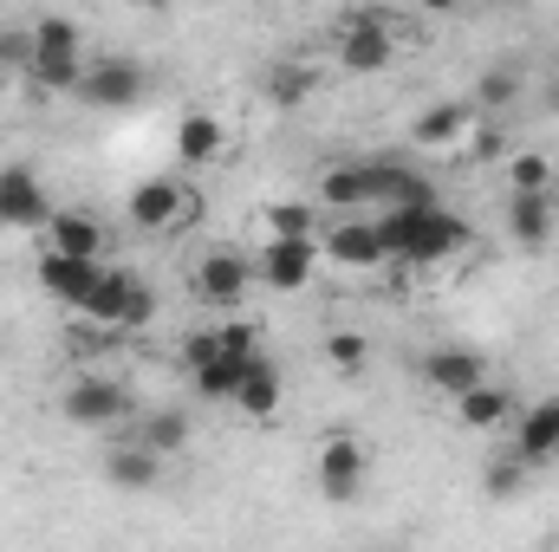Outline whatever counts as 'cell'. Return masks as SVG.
<instances>
[{
    "label": "cell",
    "mask_w": 559,
    "mask_h": 552,
    "mask_svg": "<svg viewBox=\"0 0 559 552\" xmlns=\"http://www.w3.org/2000/svg\"><path fill=\"white\" fill-rule=\"evenodd\" d=\"M378 241H384V261L442 267L449 254H462L475 241V228L462 215H449L442 202H423V208H378Z\"/></svg>",
    "instance_id": "6da1fadb"
},
{
    "label": "cell",
    "mask_w": 559,
    "mask_h": 552,
    "mask_svg": "<svg viewBox=\"0 0 559 552\" xmlns=\"http://www.w3.org/2000/svg\"><path fill=\"white\" fill-rule=\"evenodd\" d=\"M26 33H33V59H26L33 92H79V79H85V26L66 20V13H46Z\"/></svg>",
    "instance_id": "7a4b0ae2"
},
{
    "label": "cell",
    "mask_w": 559,
    "mask_h": 552,
    "mask_svg": "<svg viewBox=\"0 0 559 552\" xmlns=\"http://www.w3.org/2000/svg\"><path fill=\"white\" fill-rule=\"evenodd\" d=\"M85 319L98 325V332H111V338H124V332H143L150 319H156V286L131 267H105L98 279V292L85 299Z\"/></svg>",
    "instance_id": "3957f363"
},
{
    "label": "cell",
    "mask_w": 559,
    "mask_h": 552,
    "mask_svg": "<svg viewBox=\"0 0 559 552\" xmlns=\"http://www.w3.org/2000/svg\"><path fill=\"white\" fill-rule=\"evenodd\" d=\"M124 215L143 235H182V228H195L202 195L189 182H176V176H143L138 189H131V202H124Z\"/></svg>",
    "instance_id": "277c9868"
},
{
    "label": "cell",
    "mask_w": 559,
    "mask_h": 552,
    "mask_svg": "<svg viewBox=\"0 0 559 552\" xmlns=\"http://www.w3.org/2000/svg\"><path fill=\"white\" fill-rule=\"evenodd\" d=\"M59 410H66V422H79V429H124L138 416V397L118 377H72L66 397H59Z\"/></svg>",
    "instance_id": "5b68a950"
},
{
    "label": "cell",
    "mask_w": 559,
    "mask_h": 552,
    "mask_svg": "<svg viewBox=\"0 0 559 552\" xmlns=\"http://www.w3.org/2000/svg\"><path fill=\"white\" fill-rule=\"evenodd\" d=\"M365 475H371L365 442H358V435H325V448H319V494H325L332 507H352V501L365 494Z\"/></svg>",
    "instance_id": "8992f818"
},
{
    "label": "cell",
    "mask_w": 559,
    "mask_h": 552,
    "mask_svg": "<svg viewBox=\"0 0 559 552\" xmlns=\"http://www.w3.org/2000/svg\"><path fill=\"white\" fill-rule=\"evenodd\" d=\"M254 279H261L254 261H241V254H209V261L195 267V299L215 305V312H235V305L254 292Z\"/></svg>",
    "instance_id": "52a82bcc"
},
{
    "label": "cell",
    "mask_w": 559,
    "mask_h": 552,
    "mask_svg": "<svg viewBox=\"0 0 559 552\" xmlns=\"http://www.w3.org/2000/svg\"><path fill=\"white\" fill-rule=\"evenodd\" d=\"M79 98H85V105H98V111H131V105L143 98V65H131V59L85 65V79H79Z\"/></svg>",
    "instance_id": "ba28073f"
},
{
    "label": "cell",
    "mask_w": 559,
    "mask_h": 552,
    "mask_svg": "<svg viewBox=\"0 0 559 552\" xmlns=\"http://www.w3.org/2000/svg\"><path fill=\"white\" fill-rule=\"evenodd\" d=\"M319 267H325L319 241H267V248H261V279H267L274 292H306Z\"/></svg>",
    "instance_id": "9c48e42d"
},
{
    "label": "cell",
    "mask_w": 559,
    "mask_h": 552,
    "mask_svg": "<svg viewBox=\"0 0 559 552\" xmlns=\"http://www.w3.org/2000/svg\"><path fill=\"white\" fill-rule=\"evenodd\" d=\"M98 279H105V267H98V261L59 254V248H46V254H39V286H46L59 305H79V312H85V299L98 292Z\"/></svg>",
    "instance_id": "30bf717a"
},
{
    "label": "cell",
    "mask_w": 559,
    "mask_h": 552,
    "mask_svg": "<svg viewBox=\"0 0 559 552\" xmlns=\"http://www.w3.org/2000/svg\"><path fill=\"white\" fill-rule=\"evenodd\" d=\"M391 59H397V39L384 33L378 13H358V20L338 33V65H345V72H384Z\"/></svg>",
    "instance_id": "8fae6325"
},
{
    "label": "cell",
    "mask_w": 559,
    "mask_h": 552,
    "mask_svg": "<svg viewBox=\"0 0 559 552\" xmlns=\"http://www.w3.org/2000/svg\"><path fill=\"white\" fill-rule=\"evenodd\" d=\"M319 254H325L332 267H352V274H365V267H384L378 221H332V228L319 235Z\"/></svg>",
    "instance_id": "7c38bea8"
},
{
    "label": "cell",
    "mask_w": 559,
    "mask_h": 552,
    "mask_svg": "<svg viewBox=\"0 0 559 552\" xmlns=\"http://www.w3.org/2000/svg\"><path fill=\"white\" fill-rule=\"evenodd\" d=\"M423 377H429L436 397H462V391L488 384V358L468 351V345H436V351L423 358Z\"/></svg>",
    "instance_id": "4fadbf2b"
},
{
    "label": "cell",
    "mask_w": 559,
    "mask_h": 552,
    "mask_svg": "<svg viewBox=\"0 0 559 552\" xmlns=\"http://www.w3.org/2000/svg\"><path fill=\"white\" fill-rule=\"evenodd\" d=\"M52 221V202H46V189H39V176L33 169H0V228H46Z\"/></svg>",
    "instance_id": "5bb4252c"
},
{
    "label": "cell",
    "mask_w": 559,
    "mask_h": 552,
    "mask_svg": "<svg viewBox=\"0 0 559 552\" xmlns=\"http://www.w3.org/2000/svg\"><path fill=\"white\" fill-rule=\"evenodd\" d=\"M554 215H559V202L547 189H514L508 195V235L521 248H547L554 241Z\"/></svg>",
    "instance_id": "9a60e30c"
},
{
    "label": "cell",
    "mask_w": 559,
    "mask_h": 552,
    "mask_svg": "<svg viewBox=\"0 0 559 552\" xmlns=\"http://www.w3.org/2000/svg\"><path fill=\"white\" fill-rule=\"evenodd\" d=\"M105 481H111V488H124V494H143V488H156V481H163V455L124 435L118 448H105Z\"/></svg>",
    "instance_id": "2e32d148"
},
{
    "label": "cell",
    "mask_w": 559,
    "mask_h": 552,
    "mask_svg": "<svg viewBox=\"0 0 559 552\" xmlns=\"http://www.w3.org/2000/svg\"><path fill=\"white\" fill-rule=\"evenodd\" d=\"M365 176H371V202L378 208H423V202H436L429 182H423L417 169H404V163H371Z\"/></svg>",
    "instance_id": "e0dca14e"
},
{
    "label": "cell",
    "mask_w": 559,
    "mask_h": 552,
    "mask_svg": "<svg viewBox=\"0 0 559 552\" xmlns=\"http://www.w3.org/2000/svg\"><path fill=\"white\" fill-rule=\"evenodd\" d=\"M254 358H261V351H215L209 364L189 371V377H195V397H209V404H235V391H241V377H248Z\"/></svg>",
    "instance_id": "ac0fdd59"
},
{
    "label": "cell",
    "mask_w": 559,
    "mask_h": 552,
    "mask_svg": "<svg viewBox=\"0 0 559 552\" xmlns=\"http://www.w3.org/2000/svg\"><path fill=\"white\" fill-rule=\"evenodd\" d=\"M468 131H475V105H436V111H423L417 124H411V137L423 149H455Z\"/></svg>",
    "instance_id": "d6986e66"
},
{
    "label": "cell",
    "mask_w": 559,
    "mask_h": 552,
    "mask_svg": "<svg viewBox=\"0 0 559 552\" xmlns=\"http://www.w3.org/2000/svg\"><path fill=\"white\" fill-rule=\"evenodd\" d=\"M514 448L540 468V461H559V397H547L540 410L521 416V435H514Z\"/></svg>",
    "instance_id": "ffe728a7"
},
{
    "label": "cell",
    "mask_w": 559,
    "mask_h": 552,
    "mask_svg": "<svg viewBox=\"0 0 559 552\" xmlns=\"http://www.w3.org/2000/svg\"><path fill=\"white\" fill-rule=\"evenodd\" d=\"M455 404V422L462 429H501L508 416H514V397L501 391V384H475V391H462V397H449Z\"/></svg>",
    "instance_id": "44dd1931"
},
{
    "label": "cell",
    "mask_w": 559,
    "mask_h": 552,
    "mask_svg": "<svg viewBox=\"0 0 559 552\" xmlns=\"http://www.w3.org/2000/svg\"><path fill=\"white\" fill-rule=\"evenodd\" d=\"M46 248L79 254V261H98V254H105V228H98L92 215H52V221H46Z\"/></svg>",
    "instance_id": "7402d4cb"
},
{
    "label": "cell",
    "mask_w": 559,
    "mask_h": 552,
    "mask_svg": "<svg viewBox=\"0 0 559 552\" xmlns=\"http://www.w3.org/2000/svg\"><path fill=\"white\" fill-rule=\"evenodd\" d=\"M222 143H228L222 118H209V111L176 118V156H182V163H215V156H222Z\"/></svg>",
    "instance_id": "603a6c76"
},
{
    "label": "cell",
    "mask_w": 559,
    "mask_h": 552,
    "mask_svg": "<svg viewBox=\"0 0 559 552\" xmlns=\"http://www.w3.org/2000/svg\"><path fill=\"white\" fill-rule=\"evenodd\" d=\"M261 235L267 241H319V208L312 202H267L261 208Z\"/></svg>",
    "instance_id": "cb8c5ba5"
},
{
    "label": "cell",
    "mask_w": 559,
    "mask_h": 552,
    "mask_svg": "<svg viewBox=\"0 0 559 552\" xmlns=\"http://www.w3.org/2000/svg\"><path fill=\"white\" fill-rule=\"evenodd\" d=\"M235 410L254 416V422L280 416V371L267 364V358H254V364H248V377H241V391H235Z\"/></svg>",
    "instance_id": "d4e9b609"
},
{
    "label": "cell",
    "mask_w": 559,
    "mask_h": 552,
    "mask_svg": "<svg viewBox=\"0 0 559 552\" xmlns=\"http://www.w3.org/2000/svg\"><path fill=\"white\" fill-rule=\"evenodd\" d=\"M527 475H534V461H527L521 448H508V455H495V461L481 468V494H488V501H514V494L527 488Z\"/></svg>",
    "instance_id": "484cf974"
},
{
    "label": "cell",
    "mask_w": 559,
    "mask_h": 552,
    "mask_svg": "<svg viewBox=\"0 0 559 552\" xmlns=\"http://www.w3.org/2000/svg\"><path fill=\"white\" fill-rule=\"evenodd\" d=\"M131 442L156 448V455H169V448H182V442H189V416H182V410H156V416H143L138 429H131Z\"/></svg>",
    "instance_id": "4316f807"
},
{
    "label": "cell",
    "mask_w": 559,
    "mask_h": 552,
    "mask_svg": "<svg viewBox=\"0 0 559 552\" xmlns=\"http://www.w3.org/2000/svg\"><path fill=\"white\" fill-rule=\"evenodd\" d=\"M319 202L325 208H358V202H371V176L365 169H325L319 176Z\"/></svg>",
    "instance_id": "83f0119b"
},
{
    "label": "cell",
    "mask_w": 559,
    "mask_h": 552,
    "mask_svg": "<svg viewBox=\"0 0 559 552\" xmlns=\"http://www.w3.org/2000/svg\"><path fill=\"white\" fill-rule=\"evenodd\" d=\"M312 85H319V65H274V72H267V98H274V105L312 98Z\"/></svg>",
    "instance_id": "f1b7e54d"
},
{
    "label": "cell",
    "mask_w": 559,
    "mask_h": 552,
    "mask_svg": "<svg viewBox=\"0 0 559 552\" xmlns=\"http://www.w3.org/2000/svg\"><path fill=\"white\" fill-rule=\"evenodd\" d=\"M521 98V79L514 72H481L475 79V111H501V105H514Z\"/></svg>",
    "instance_id": "f546056e"
},
{
    "label": "cell",
    "mask_w": 559,
    "mask_h": 552,
    "mask_svg": "<svg viewBox=\"0 0 559 552\" xmlns=\"http://www.w3.org/2000/svg\"><path fill=\"white\" fill-rule=\"evenodd\" d=\"M508 189H554V163H547L540 149H521V156L508 163Z\"/></svg>",
    "instance_id": "4dcf8cb0"
},
{
    "label": "cell",
    "mask_w": 559,
    "mask_h": 552,
    "mask_svg": "<svg viewBox=\"0 0 559 552\" xmlns=\"http://www.w3.org/2000/svg\"><path fill=\"white\" fill-rule=\"evenodd\" d=\"M26 59H33V33L0 26V79H26Z\"/></svg>",
    "instance_id": "1f68e13d"
},
{
    "label": "cell",
    "mask_w": 559,
    "mask_h": 552,
    "mask_svg": "<svg viewBox=\"0 0 559 552\" xmlns=\"http://www.w3.org/2000/svg\"><path fill=\"white\" fill-rule=\"evenodd\" d=\"M325 358L338 371H358L365 364V332H325Z\"/></svg>",
    "instance_id": "d6a6232c"
},
{
    "label": "cell",
    "mask_w": 559,
    "mask_h": 552,
    "mask_svg": "<svg viewBox=\"0 0 559 552\" xmlns=\"http://www.w3.org/2000/svg\"><path fill=\"white\" fill-rule=\"evenodd\" d=\"M468 156H475V163L508 156V131H501V124H475V131H468Z\"/></svg>",
    "instance_id": "836d02e7"
},
{
    "label": "cell",
    "mask_w": 559,
    "mask_h": 552,
    "mask_svg": "<svg viewBox=\"0 0 559 552\" xmlns=\"http://www.w3.org/2000/svg\"><path fill=\"white\" fill-rule=\"evenodd\" d=\"M423 13H455V7H462V0H417Z\"/></svg>",
    "instance_id": "e575fe53"
},
{
    "label": "cell",
    "mask_w": 559,
    "mask_h": 552,
    "mask_svg": "<svg viewBox=\"0 0 559 552\" xmlns=\"http://www.w3.org/2000/svg\"><path fill=\"white\" fill-rule=\"evenodd\" d=\"M547 195H554V202H559V169H554V189H547Z\"/></svg>",
    "instance_id": "d590c367"
},
{
    "label": "cell",
    "mask_w": 559,
    "mask_h": 552,
    "mask_svg": "<svg viewBox=\"0 0 559 552\" xmlns=\"http://www.w3.org/2000/svg\"><path fill=\"white\" fill-rule=\"evenodd\" d=\"M481 7H508V0H481Z\"/></svg>",
    "instance_id": "8d00e7d4"
},
{
    "label": "cell",
    "mask_w": 559,
    "mask_h": 552,
    "mask_svg": "<svg viewBox=\"0 0 559 552\" xmlns=\"http://www.w3.org/2000/svg\"><path fill=\"white\" fill-rule=\"evenodd\" d=\"M138 7H163V0H138Z\"/></svg>",
    "instance_id": "74e56055"
},
{
    "label": "cell",
    "mask_w": 559,
    "mask_h": 552,
    "mask_svg": "<svg viewBox=\"0 0 559 552\" xmlns=\"http://www.w3.org/2000/svg\"><path fill=\"white\" fill-rule=\"evenodd\" d=\"M554 98H559V92H554Z\"/></svg>",
    "instance_id": "f35d334b"
}]
</instances>
